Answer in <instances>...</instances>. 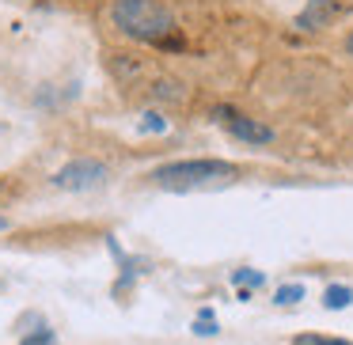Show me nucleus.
Masks as SVG:
<instances>
[{"mask_svg": "<svg viewBox=\"0 0 353 345\" xmlns=\"http://www.w3.org/2000/svg\"><path fill=\"white\" fill-rule=\"evenodd\" d=\"M110 171L103 160H88V156H77V160H69L61 171L54 175V186L65 194H88V190H99V186H107Z\"/></svg>", "mask_w": 353, "mask_h": 345, "instance_id": "obj_3", "label": "nucleus"}, {"mask_svg": "<svg viewBox=\"0 0 353 345\" xmlns=\"http://www.w3.org/2000/svg\"><path fill=\"white\" fill-rule=\"evenodd\" d=\"M232 284H236L239 292H254V289L266 284V273H259V269H236V273H232Z\"/></svg>", "mask_w": 353, "mask_h": 345, "instance_id": "obj_8", "label": "nucleus"}, {"mask_svg": "<svg viewBox=\"0 0 353 345\" xmlns=\"http://www.w3.org/2000/svg\"><path fill=\"white\" fill-rule=\"evenodd\" d=\"M152 99H163V103H183L186 99V87L179 80H156L152 84Z\"/></svg>", "mask_w": 353, "mask_h": 345, "instance_id": "obj_7", "label": "nucleus"}, {"mask_svg": "<svg viewBox=\"0 0 353 345\" xmlns=\"http://www.w3.org/2000/svg\"><path fill=\"white\" fill-rule=\"evenodd\" d=\"M168 129V122H163L160 114H145L141 118V133H163Z\"/></svg>", "mask_w": 353, "mask_h": 345, "instance_id": "obj_13", "label": "nucleus"}, {"mask_svg": "<svg viewBox=\"0 0 353 345\" xmlns=\"http://www.w3.org/2000/svg\"><path fill=\"white\" fill-rule=\"evenodd\" d=\"M110 251H114V254H118V258H122V262H125V254H122V251H118V243H114V239H110ZM137 273H141V269H137V266H130V269H125V277H122V284H118V289H130V284H133V277H137Z\"/></svg>", "mask_w": 353, "mask_h": 345, "instance_id": "obj_14", "label": "nucleus"}, {"mask_svg": "<svg viewBox=\"0 0 353 345\" xmlns=\"http://www.w3.org/2000/svg\"><path fill=\"white\" fill-rule=\"evenodd\" d=\"M110 23L133 42H168L175 34V16L160 0H114Z\"/></svg>", "mask_w": 353, "mask_h": 345, "instance_id": "obj_1", "label": "nucleus"}, {"mask_svg": "<svg viewBox=\"0 0 353 345\" xmlns=\"http://www.w3.org/2000/svg\"><path fill=\"white\" fill-rule=\"evenodd\" d=\"M304 284H300V281H289V284H281V289H277L274 292V304H285V307H289V304H300V300H304Z\"/></svg>", "mask_w": 353, "mask_h": 345, "instance_id": "obj_9", "label": "nucleus"}, {"mask_svg": "<svg viewBox=\"0 0 353 345\" xmlns=\"http://www.w3.org/2000/svg\"><path fill=\"white\" fill-rule=\"evenodd\" d=\"M338 16V0H307V8L296 16V31H323Z\"/></svg>", "mask_w": 353, "mask_h": 345, "instance_id": "obj_5", "label": "nucleus"}, {"mask_svg": "<svg viewBox=\"0 0 353 345\" xmlns=\"http://www.w3.org/2000/svg\"><path fill=\"white\" fill-rule=\"evenodd\" d=\"M292 345H353V342H345V337H323V334H300Z\"/></svg>", "mask_w": 353, "mask_h": 345, "instance_id": "obj_11", "label": "nucleus"}, {"mask_svg": "<svg viewBox=\"0 0 353 345\" xmlns=\"http://www.w3.org/2000/svg\"><path fill=\"white\" fill-rule=\"evenodd\" d=\"M236 175H239L236 163L228 160H175L156 167L148 178L163 190H205V186L216 182H232Z\"/></svg>", "mask_w": 353, "mask_h": 345, "instance_id": "obj_2", "label": "nucleus"}, {"mask_svg": "<svg viewBox=\"0 0 353 345\" xmlns=\"http://www.w3.org/2000/svg\"><path fill=\"white\" fill-rule=\"evenodd\" d=\"M4 228H8V220H4V216H0V231H4Z\"/></svg>", "mask_w": 353, "mask_h": 345, "instance_id": "obj_16", "label": "nucleus"}, {"mask_svg": "<svg viewBox=\"0 0 353 345\" xmlns=\"http://www.w3.org/2000/svg\"><path fill=\"white\" fill-rule=\"evenodd\" d=\"M216 330H221V326H216L213 307H201V311H198V319H194V334H198V337H213Z\"/></svg>", "mask_w": 353, "mask_h": 345, "instance_id": "obj_10", "label": "nucleus"}, {"mask_svg": "<svg viewBox=\"0 0 353 345\" xmlns=\"http://www.w3.org/2000/svg\"><path fill=\"white\" fill-rule=\"evenodd\" d=\"M19 345H57V334L54 330H39V334H23Z\"/></svg>", "mask_w": 353, "mask_h": 345, "instance_id": "obj_12", "label": "nucleus"}, {"mask_svg": "<svg viewBox=\"0 0 353 345\" xmlns=\"http://www.w3.org/2000/svg\"><path fill=\"white\" fill-rule=\"evenodd\" d=\"M345 54H350V57H353V31H350V34H345Z\"/></svg>", "mask_w": 353, "mask_h": 345, "instance_id": "obj_15", "label": "nucleus"}, {"mask_svg": "<svg viewBox=\"0 0 353 345\" xmlns=\"http://www.w3.org/2000/svg\"><path fill=\"white\" fill-rule=\"evenodd\" d=\"M353 304V289L350 284H330L327 292H323V307L327 311H342V307Z\"/></svg>", "mask_w": 353, "mask_h": 345, "instance_id": "obj_6", "label": "nucleus"}, {"mask_svg": "<svg viewBox=\"0 0 353 345\" xmlns=\"http://www.w3.org/2000/svg\"><path fill=\"white\" fill-rule=\"evenodd\" d=\"M216 118H221V122L228 125L232 137L243 140V145H270V140H274V129H270L266 122L247 118V114H236L232 107H216Z\"/></svg>", "mask_w": 353, "mask_h": 345, "instance_id": "obj_4", "label": "nucleus"}]
</instances>
